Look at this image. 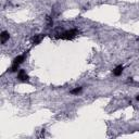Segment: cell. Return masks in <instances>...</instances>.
I'll return each mask as SVG.
<instances>
[{
  "mask_svg": "<svg viewBox=\"0 0 139 139\" xmlns=\"http://www.w3.org/2000/svg\"><path fill=\"white\" fill-rule=\"evenodd\" d=\"M79 34V32L77 30H70V31H65L61 34H58L55 36V38L58 39H62V40H72L75 37H77Z\"/></svg>",
  "mask_w": 139,
  "mask_h": 139,
  "instance_id": "6da1fadb",
  "label": "cell"
},
{
  "mask_svg": "<svg viewBox=\"0 0 139 139\" xmlns=\"http://www.w3.org/2000/svg\"><path fill=\"white\" fill-rule=\"evenodd\" d=\"M17 79L20 82H23V83H28L30 82V76L26 74V72L24 70H18V73H17Z\"/></svg>",
  "mask_w": 139,
  "mask_h": 139,
  "instance_id": "7a4b0ae2",
  "label": "cell"
},
{
  "mask_svg": "<svg viewBox=\"0 0 139 139\" xmlns=\"http://www.w3.org/2000/svg\"><path fill=\"white\" fill-rule=\"evenodd\" d=\"M25 57H26V53H23V54L17 55V57H15V58L13 59V63L21 65V64L24 62V60H25Z\"/></svg>",
  "mask_w": 139,
  "mask_h": 139,
  "instance_id": "3957f363",
  "label": "cell"
},
{
  "mask_svg": "<svg viewBox=\"0 0 139 139\" xmlns=\"http://www.w3.org/2000/svg\"><path fill=\"white\" fill-rule=\"evenodd\" d=\"M45 38V35L44 34H39V35H35L33 37V45H38L41 42V40Z\"/></svg>",
  "mask_w": 139,
  "mask_h": 139,
  "instance_id": "277c9868",
  "label": "cell"
},
{
  "mask_svg": "<svg viewBox=\"0 0 139 139\" xmlns=\"http://www.w3.org/2000/svg\"><path fill=\"white\" fill-rule=\"evenodd\" d=\"M123 71H124V66H123V65H117V66L113 70V75H114V76H119V75H122Z\"/></svg>",
  "mask_w": 139,
  "mask_h": 139,
  "instance_id": "5b68a950",
  "label": "cell"
},
{
  "mask_svg": "<svg viewBox=\"0 0 139 139\" xmlns=\"http://www.w3.org/2000/svg\"><path fill=\"white\" fill-rule=\"evenodd\" d=\"M9 38H10V34H9L8 32H6V31H3L1 33V42L2 44H6L9 40Z\"/></svg>",
  "mask_w": 139,
  "mask_h": 139,
  "instance_id": "8992f818",
  "label": "cell"
},
{
  "mask_svg": "<svg viewBox=\"0 0 139 139\" xmlns=\"http://www.w3.org/2000/svg\"><path fill=\"white\" fill-rule=\"evenodd\" d=\"M82 90H83V87H76V88H74V89L71 90V94L72 95H78V94L82 92Z\"/></svg>",
  "mask_w": 139,
  "mask_h": 139,
  "instance_id": "52a82bcc",
  "label": "cell"
},
{
  "mask_svg": "<svg viewBox=\"0 0 139 139\" xmlns=\"http://www.w3.org/2000/svg\"><path fill=\"white\" fill-rule=\"evenodd\" d=\"M18 68H20V65L18 64H15V63H12V65H11V68H10V72H17V70H18Z\"/></svg>",
  "mask_w": 139,
  "mask_h": 139,
  "instance_id": "ba28073f",
  "label": "cell"
},
{
  "mask_svg": "<svg viewBox=\"0 0 139 139\" xmlns=\"http://www.w3.org/2000/svg\"><path fill=\"white\" fill-rule=\"evenodd\" d=\"M137 100H138V101H139V95H138V96H137Z\"/></svg>",
  "mask_w": 139,
  "mask_h": 139,
  "instance_id": "9c48e42d",
  "label": "cell"
}]
</instances>
